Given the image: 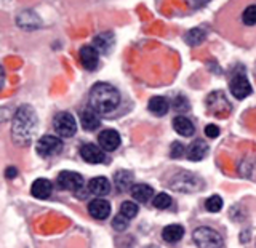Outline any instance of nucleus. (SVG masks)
I'll return each instance as SVG.
<instances>
[{
	"label": "nucleus",
	"mask_w": 256,
	"mask_h": 248,
	"mask_svg": "<svg viewBox=\"0 0 256 248\" xmlns=\"http://www.w3.org/2000/svg\"><path fill=\"white\" fill-rule=\"evenodd\" d=\"M206 38V32L204 29L200 28H194L186 32V36H184V40H186V44L192 45V46H197L204 42V40Z\"/></svg>",
	"instance_id": "nucleus-24"
},
{
	"label": "nucleus",
	"mask_w": 256,
	"mask_h": 248,
	"mask_svg": "<svg viewBox=\"0 0 256 248\" xmlns=\"http://www.w3.org/2000/svg\"><path fill=\"white\" fill-rule=\"evenodd\" d=\"M120 104V93L116 86L109 84H94L88 94V108L93 109L96 114L108 116L112 114Z\"/></svg>",
	"instance_id": "nucleus-1"
},
{
	"label": "nucleus",
	"mask_w": 256,
	"mask_h": 248,
	"mask_svg": "<svg viewBox=\"0 0 256 248\" xmlns=\"http://www.w3.org/2000/svg\"><path fill=\"white\" fill-rule=\"evenodd\" d=\"M194 244L198 248H224V240L222 237L212 228L200 226L194 230L192 234Z\"/></svg>",
	"instance_id": "nucleus-3"
},
{
	"label": "nucleus",
	"mask_w": 256,
	"mask_h": 248,
	"mask_svg": "<svg viewBox=\"0 0 256 248\" xmlns=\"http://www.w3.org/2000/svg\"><path fill=\"white\" fill-rule=\"evenodd\" d=\"M230 93L237 100H245L248 94H252V85L244 74H236L230 80Z\"/></svg>",
	"instance_id": "nucleus-9"
},
{
	"label": "nucleus",
	"mask_w": 256,
	"mask_h": 248,
	"mask_svg": "<svg viewBox=\"0 0 256 248\" xmlns=\"http://www.w3.org/2000/svg\"><path fill=\"white\" fill-rule=\"evenodd\" d=\"M152 204H154V206L158 208V210H165V208L172 206V197L168 194H165V192H160V194H157L154 197Z\"/></svg>",
	"instance_id": "nucleus-26"
},
{
	"label": "nucleus",
	"mask_w": 256,
	"mask_h": 248,
	"mask_svg": "<svg viewBox=\"0 0 256 248\" xmlns=\"http://www.w3.org/2000/svg\"><path fill=\"white\" fill-rule=\"evenodd\" d=\"M148 108L154 116L162 117L166 114L168 110H170V101H168L166 98H164V96H154V98L149 100Z\"/></svg>",
	"instance_id": "nucleus-19"
},
{
	"label": "nucleus",
	"mask_w": 256,
	"mask_h": 248,
	"mask_svg": "<svg viewBox=\"0 0 256 248\" xmlns=\"http://www.w3.org/2000/svg\"><path fill=\"white\" fill-rule=\"evenodd\" d=\"M62 150V141L58 136L45 134L37 142V154L42 157H53Z\"/></svg>",
	"instance_id": "nucleus-6"
},
{
	"label": "nucleus",
	"mask_w": 256,
	"mask_h": 248,
	"mask_svg": "<svg viewBox=\"0 0 256 248\" xmlns=\"http://www.w3.org/2000/svg\"><path fill=\"white\" fill-rule=\"evenodd\" d=\"M88 190H90L92 194L98 196V197H104L110 192V182L108 178H104V176H96V178L90 180Z\"/></svg>",
	"instance_id": "nucleus-16"
},
{
	"label": "nucleus",
	"mask_w": 256,
	"mask_h": 248,
	"mask_svg": "<svg viewBox=\"0 0 256 248\" xmlns=\"http://www.w3.org/2000/svg\"><path fill=\"white\" fill-rule=\"evenodd\" d=\"M138 205L132 200H125V202L120 205V214H124L126 220H133L136 214H138Z\"/></svg>",
	"instance_id": "nucleus-25"
},
{
	"label": "nucleus",
	"mask_w": 256,
	"mask_h": 248,
	"mask_svg": "<svg viewBox=\"0 0 256 248\" xmlns=\"http://www.w3.org/2000/svg\"><path fill=\"white\" fill-rule=\"evenodd\" d=\"M242 21L245 26H254L256 24V5H248L244 14H242Z\"/></svg>",
	"instance_id": "nucleus-27"
},
{
	"label": "nucleus",
	"mask_w": 256,
	"mask_h": 248,
	"mask_svg": "<svg viewBox=\"0 0 256 248\" xmlns=\"http://www.w3.org/2000/svg\"><path fill=\"white\" fill-rule=\"evenodd\" d=\"M16 174H18V170H16L14 166H8L6 168V173H5V176L8 180H13V178H16Z\"/></svg>",
	"instance_id": "nucleus-33"
},
{
	"label": "nucleus",
	"mask_w": 256,
	"mask_h": 248,
	"mask_svg": "<svg viewBox=\"0 0 256 248\" xmlns=\"http://www.w3.org/2000/svg\"><path fill=\"white\" fill-rule=\"evenodd\" d=\"M88 212L94 220H106L110 213V204L104 198H94L88 205Z\"/></svg>",
	"instance_id": "nucleus-13"
},
{
	"label": "nucleus",
	"mask_w": 256,
	"mask_h": 248,
	"mask_svg": "<svg viewBox=\"0 0 256 248\" xmlns=\"http://www.w3.org/2000/svg\"><path fill=\"white\" fill-rule=\"evenodd\" d=\"M184 154H186V148H184L182 142H173L172 144V150H170L172 158H181Z\"/></svg>",
	"instance_id": "nucleus-31"
},
{
	"label": "nucleus",
	"mask_w": 256,
	"mask_h": 248,
	"mask_svg": "<svg viewBox=\"0 0 256 248\" xmlns=\"http://www.w3.org/2000/svg\"><path fill=\"white\" fill-rule=\"evenodd\" d=\"M56 184H58L61 189L72 190V192H76V194L85 188L84 176L76 172H61L58 174V178H56Z\"/></svg>",
	"instance_id": "nucleus-7"
},
{
	"label": "nucleus",
	"mask_w": 256,
	"mask_h": 248,
	"mask_svg": "<svg viewBox=\"0 0 256 248\" xmlns=\"http://www.w3.org/2000/svg\"><path fill=\"white\" fill-rule=\"evenodd\" d=\"M80 122H82V126L85 128L86 132H93V130H98L100 125H101V120H100V114H96L93 109H85L80 116Z\"/></svg>",
	"instance_id": "nucleus-17"
},
{
	"label": "nucleus",
	"mask_w": 256,
	"mask_h": 248,
	"mask_svg": "<svg viewBox=\"0 0 256 248\" xmlns=\"http://www.w3.org/2000/svg\"><path fill=\"white\" fill-rule=\"evenodd\" d=\"M173 128L176 133H180L182 136H190L196 133V126L190 122L188 117L184 116H176L173 118Z\"/></svg>",
	"instance_id": "nucleus-20"
},
{
	"label": "nucleus",
	"mask_w": 256,
	"mask_h": 248,
	"mask_svg": "<svg viewBox=\"0 0 256 248\" xmlns=\"http://www.w3.org/2000/svg\"><path fill=\"white\" fill-rule=\"evenodd\" d=\"M53 192V184L52 181H48L45 178H38L34 181L30 188V194L37 198H48Z\"/></svg>",
	"instance_id": "nucleus-15"
},
{
	"label": "nucleus",
	"mask_w": 256,
	"mask_h": 248,
	"mask_svg": "<svg viewBox=\"0 0 256 248\" xmlns=\"http://www.w3.org/2000/svg\"><path fill=\"white\" fill-rule=\"evenodd\" d=\"M18 26L26 29V30H34L37 28H40V18L38 14L34 13L32 10H24L18 14Z\"/></svg>",
	"instance_id": "nucleus-14"
},
{
	"label": "nucleus",
	"mask_w": 256,
	"mask_h": 248,
	"mask_svg": "<svg viewBox=\"0 0 256 248\" xmlns=\"http://www.w3.org/2000/svg\"><path fill=\"white\" fill-rule=\"evenodd\" d=\"M78 58H80V62H82V66L86 70H94L96 68H98L100 53H98V50H96L93 45H85V46L80 48Z\"/></svg>",
	"instance_id": "nucleus-10"
},
{
	"label": "nucleus",
	"mask_w": 256,
	"mask_h": 248,
	"mask_svg": "<svg viewBox=\"0 0 256 248\" xmlns=\"http://www.w3.org/2000/svg\"><path fill=\"white\" fill-rule=\"evenodd\" d=\"M38 118L36 116V110L30 106H21L13 117L12 124V136L14 142L20 146H26L34 138V133L37 132Z\"/></svg>",
	"instance_id": "nucleus-2"
},
{
	"label": "nucleus",
	"mask_w": 256,
	"mask_h": 248,
	"mask_svg": "<svg viewBox=\"0 0 256 248\" xmlns=\"http://www.w3.org/2000/svg\"><path fill=\"white\" fill-rule=\"evenodd\" d=\"M80 156L88 164H104L106 162V150L101 146H96L93 142L84 144L80 149Z\"/></svg>",
	"instance_id": "nucleus-8"
},
{
	"label": "nucleus",
	"mask_w": 256,
	"mask_h": 248,
	"mask_svg": "<svg viewBox=\"0 0 256 248\" xmlns=\"http://www.w3.org/2000/svg\"><path fill=\"white\" fill-rule=\"evenodd\" d=\"M205 134L208 136V138H218V134H220V128L210 124V125H206L205 126Z\"/></svg>",
	"instance_id": "nucleus-32"
},
{
	"label": "nucleus",
	"mask_w": 256,
	"mask_h": 248,
	"mask_svg": "<svg viewBox=\"0 0 256 248\" xmlns=\"http://www.w3.org/2000/svg\"><path fill=\"white\" fill-rule=\"evenodd\" d=\"M208 2H210V0H188V4L190 6H202V5H205Z\"/></svg>",
	"instance_id": "nucleus-34"
},
{
	"label": "nucleus",
	"mask_w": 256,
	"mask_h": 248,
	"mask_svg": "<svg viewBox=\"0 0 256 248\" xmlns=\"http://www.w3.org/2000/svg\"><path fill=\"white\" fill-rule=\"evenodd\" d=\"M132 197L136 202L146 204L154 197V189H152L149 184H134L132 188Z\"/></svg>",
	"instance_id": "nucleus-21"
},
{
	"label": "nucleus",
	"mask_w": 256,
	"mask_h": 248,
	"mask_svg": "<svg viewBox=\"0 0 256 248\" xmlns=\"http://www.w3.org/2000/svg\"><path fill=\"white\" fill-rule=\"evenodd\" d=\"M205 206H206V210H208V212H212V213L220 212L221 208H222V198H221L220 196H212V197H208V198H206V202H205Z\"/></svg>",
	"instance_id": "nucleus-28"
},
{
	"label": "nucleus",
	"mask_w": 256,
	"mask_h": 248,
	"mask_svg": "<svg viewBox=\"0 0 256 248\" xmlns=\"http://www.w3.org/2000/svg\"><path fill=\"white\" fill-rule=\"evenodd\" d=\"M53 126H54V132L60 136H62V138H72V136L77 133V120L70 112H66V110L58 112V114L54 116Z\"/></svg>",
	"instance_id": "nucleus-5"
},
{
	"label": "nucleus",
	"mask_w": 256,
	"mask_h": 248,
	"mask_svg": "<svg viewBox=\"0 0 256 248\" xmlns=\"http://www.w3.org/2000/svg\"><path fill=\"white\" fill-rule=\"evenodd\" d=\"M208 154V144L204 140H196L188 149V157L192 162H200Z\"/></svg>",
	"instance_id": "nucleus-18"
},
{
	"label": "nucleus",
	"mask_w": 256,
	"mask_h": 248,
	"mask_svg": "<svg viewBox=\"0 0 256 248\" xmlns=\"http://www.w3.org/2000/svg\"><path fill=\"white\" fill-rule=\"evenodd\" d=\"M116 44V36L114 32L106 30V32H101L94 38H93V46L98 50L100 53H109L112 50V46Z\"/></svg>",
	"instance_id": "nucleus-12"
},
{
	"label": "nucleus",
	"mask_w": 256,
	"mask_h": 248,
	"mask_svg": "<svg viewBox=\"0 0 256 248\" xmlns=\"http://www.w3.org/2000/svg\"><path fill=\"white\" fill-rule=\"evenodd\" d=\"M133 173L120 170L114 174V181H116V188L120 192H126L130 188H133Z\"/></svg>",
	"instance_id": "nucleus-23"
},
{
	"label": "nucleus",
	"mask_w": 256,
	"mask_h": 248,
	"mask_svg": "<svg viewBox=\"0 0 256 248\" xmlns=\"http://www.w3.org/2000/svg\"><path fill=\"white\" fill-rule=\"evenodd\" d=\"M170 188L176 192H196L202 188V180L192 173L180 172L170 180Z\"/></svg>",
	"instance_id": "nucleus-4"
},
{
	"label": "nucleus",
	"mask_w": 256,
	"mask_h": 248,
	"mask_svg": "<svg viewBox=\"0 0 256 248\" xmlns=\"http://www.w3.org/2000/svg\"><path fill=\"white\" fill-rule=\"evenodd\" d=\"M98 142L106 152H112L118 149L122 138H120V134L116 130H102L98 136Z\"/></svg>",
	"instance_id": "nucleus-11"
},
{
	"label": "nucleus",
	"mask_w": 256,
	"mask_h": 248,
	"mask_svg": "<svg viewBox=\"0 0 256 248\" xmlns=\"http://www.w3.org/2000/svg\"><path fill=\"white\" fill-rule=\"evenodd\" d=\"M173 108L178 112H188L189 110V101L184 98L182 94H180L173 100Z\"/></svg>",
	"instance_id": "nucleus-30"
},
{
	"label": "nucleus",
	"mask_w": 256,
	"mask_h": 248,
	"mask_svg": "<svg viewBox=\"0 0 256 248\" xmlns=\"http://www.w3.org/2000/svg\"><path fill=\"white\" fill-rule=\"evenodd\" d=\"M182 236H184V228L180 226V224H170V226L164 228V230H162V237L168 244L180 242Z\"/></svg>",
	"instance_id": "nucleus-22"
},
{
	"label": "nucleus",
	"mask_w": 256,
	"mask_h": 248,
	"mask_svg": "<svg viewBox=\"0 0 256 248\" xmlns=\"http://www.w3.org/2000/svg\"><path fill=\"white\" fill-rule=\"evenodd\" d=\"M146 248H158V246H146Z\"/></svg>",
	"instance_id": "nucleus-35"
},
{
	"label": "nucleus",
	"mask_w": 256,
	"mask_h": 248,
	"mask_svg": "<svg viewBox=\"0 0 256 248\" xmlns=\"http://www.w3.org/2000/svg\"><path fill=\"white\" fill-rule=\"evenodd\" d=\"M128 221H130V220H126L124 214H118V216H116L114 220H112V228H114L116 230H118V232H124V230L128 229Z\"/></svg>",
	"instance_id": "nucleus-29"
}]
</instances>
